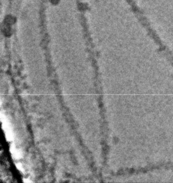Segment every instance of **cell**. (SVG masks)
<instances>
[{"label":"cell","mask_w":173,"mask_h":183,"mask_svg":"<svg viewBox=\"0 0 173 183\" xmlns=\"http://www.w3.org/2000/svg\"><path fill=\"white\" fill-rule=\"evenodd\" d=\"M1 122H2L3 130H4V133H5L7 139L9 141H11V140H13V137H14L12 132V128H11V126L9 122L7 120V118H6V117L4 115H1Z\"/></svg>","instance_id":"cell-1"},{"label":"cell","mask_w":173,"mask_h":183,"mask_svg":"<svg viewBox=\"0 0 173 183\" xmlns=\"http://www.w3.org/2000/svg\"><path fill=\"white\" fill-rule=\"evenodd\" d=\"M10 151H11V153L13 155V157H14L15 159L21 158V153L20 152L19 150L16 148L14 146H13V144H11V147H10Z\"/></svg>","instance_id":"cell-2"},{"label":"cell","mask_w":173,"mask_h":183,"mask_svg":"<svg viewBox=\"0 0 173 183\" xmlns=\"http://www.w3.org/2000/svg\"><path fill=\"white\" fill-rule=\"evenodd\" d=\"M17 165V167L19 169V170H20V171H21L22 172H24V168H23V167L21 166V164H19V163H18V164H16Z\"/></svg>","instance_id":"cell-3"}]
</instances>
